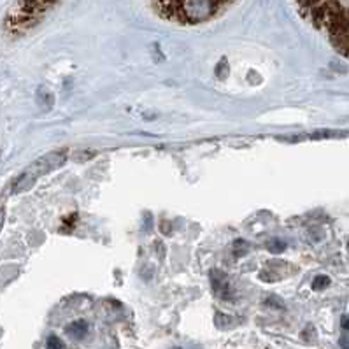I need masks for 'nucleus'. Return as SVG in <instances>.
Returning a JSON list of instances; mask_svg holds the SVG:
<instances>
[{
    "mask_svg": "<svg viewBox=\"0 0 349 349\" xmlns=\"http://www.w3.org/2000/svg\"><path fill=\"white\" fill-rule=\"evenodd\" d=\"M223 2H214V0H189L181 2L183 18L185 23H200V21L209 20L218 13L219 7H223Z\"/></svg>",
    "mask_w": 349,
    "mask_h": 349,
    "instance_id": "nucleus-1",
    "label": "nucleus"
},
{
    "mask_svg": "<svg viewBox=\"0 0 349 349\" xmlns=\"http://www.w3.org/2000/svg\"><path fill=\"white\" fill-rule=\"evenodd\" d=\"M69 155L67 151H53V153H47V155L41 156L39 160H35L34 163L30 165L26 170L32 172L35 177L39 176H46V174L53 172L56 168L63 167V163L67 162Z\"/></svg>",
    "mask_w": 349,
    "mask_h": 349,
    "instance_id": "nucleus-2",
    "label": "nucleus"
},
{
    "mask_svg": "<svg viewBox=\"0 0 349 349\" xmlns=\"http://www.w3.org/2000/svg\"><path fill=\"white\" fill-rule=\"evenodd\" d=\"M35 181H37V177L32 172H28V170H25V172L20 174L13 181V185H11V193L18 195V193H23V191H28V189L35 185Z\"/></svg>",
    "mask_w": 349,
    "mask_h": 349,
    "instance_id": "nucleus-3",
    "label": "nucleus"
},
{
    "mask_svg": "<svg viewBox=\"0 0 349 349\" xmlns=\"http://www.w3.org/2000/svg\"><path fill=\"white\" fill-rule=\"evenodd\" d=\"M209 276H210V284L214 288L216 295H218V297H227V295L230 293L227 274L221 272V270H210Z\"/></svg>",
    "mask_w": 349,
    "mask_h": 349,
    "instance_id": "nucleus-4",
    "label": "nucleus"
},
{
    "mask_svg": "<svg viewBox=\"0 0 349 349\" xmlns=\"http://www.w3.org/2000/svg\"><path fill=\"white\" fill-rule=\"evenodd\" d=\"M65 332H67L70 337H74V339H83V337L88 333V323H86L84 320L72 321L70 325H67Z\"/></svg>",
    "mask_w": 349,
    "mask_h": 349,
    "instance_id": "nucleus-5",
    "label": "nucleus"
},
{
    "mask_svg": "<svg viewBox=\"0 0 349 349\" xmlns=\"http://www.w3.org/2000/svg\"><path fill=\"white\" fill-rule=\"evenodd\" d=\"M37 104L41 105L42 109L49 111L55 104V97H53V93L47 92L46 88H39L37 90Z\"/></svg>",
    "mask_w": 349,
    "mask_h": 349,
    "instance_id": "nucleus-6",
    "label": "nucleus"
},
{
    "mask_svg": "<svg viewBox=\"0 0 349 349\" xmlns=\"http://www.w3.org/2000/svg\"><path fill=\"white\" fill-rule=\"evenodd\" d=\"M330 286V278L328 276H318V278L312 281V290L314 291H320V290H325V288Z\"/></svg>",
    "mask_w": 349,
    "mask_h": 349,
    "instance_id": "nucleus-7",
    "label": "nucleus"
},
{
    "mask_svg": "<svg viewBox=\"0 0 349 349\" xmlns=\"http://www.w3.org/2000/svg\"><path fill=\"white\" fill-rule=\"evenodd\" d=\"M46 349H65V344L60 337L56 335H49L46 341Z\"/></svg>",
    "mask_w": 349,
    "mask_h": 349,
    "instance_id": "nucleus-8",
    "label": "nucleus"
},
{
    "mask_svg": "<svg viewBox=\"0 0 349 349\" xmlns=\"http://www.w3.org/2000/svg\"><path fill=\"white\" fill-rule=\"evenodd\" d=\"M284 249H286V242H284V240L272 239L269 242V251L270 253H282Z\"/></svg>",
    "mask_w": 349,
    "mask_h": 349,
    "instance_id": "nucleus-9",
    "label": "nucleus"
},
{
    "mask_svg": "<svg viewBox=\"0 0 349 349\" xmlns=\"http://www.w3.org/2000/svg\"><path fill=\"white\" fill-rule=\"evenodd\" d=\"M349 135L348 132H330V130H323V132H316L312 134L311 137L312 139H318V137H346Z\"/></svg>",
    "mask_w": 349,
    "mask_h": 349,
    "instance_id": "nucleus-10",
    "label": "nucleus"
},
{
    "mask_svg": "<svg viewBox=\"0 0 349 349\" xmlns=\"http://www.w3.org/2000/svg\"><path fill=\"white\" fill-rule=\"evenodd\" d=\"M216 76H218V79H223V77L228 76V62L225 58L218 63V67H216Z\"/></svg>",
    "mask_w": 349,
    "mask_h": 349,
    "instance_id": "nucleus-11",
    "label": "nucleus"
},
{
    "mask_svg": "<svg viewBox=\"0 0 349 349\" xmlns=\"http://www.w3.org/2000/svg\"><path fill=\"white\" fill-rule=\"evenodd\" d=\"M249 251V244L246 242V240H242V239H239L235 242V255L237 256H244L246 253Z\"/></svg>",
    "mask_w": 349,
    "mask_h": 349,
    "instance_id": "nucleus-12",
    "label": "nucleus"
},
{
    "mask_svg": "<svg viewBox=\"0 0 349 349\" xmlns=\"http://www.w3.org/2000/svg\"><path fill=\"white\" fill-rule=\"evenodd\" d=\"M263 303H265L267 307H272V309H284V303H282V300H279L278 297H269Z\"/></svg>",
    "mask_w": 349,
    "mask_h": 349,
    "instance_id": "nucleus-13",
    "label": "nucleus"
},
{
    "mask_svg": "<svg viewBox=\"0 0 349 349\" xmlns=\"http://www.w3.org/2000/svg\"><path fill=\"white\" fill-rule=\"evenodd\" d=\"M339 346H341L342 349H349V335H341V339H339Z\"/></svg>",
    "mask_w": 349,
    "mask_h": 349,
    "instance_id": "nucleus-14",
    "label": "nucleus"
},
{
    "mask_svg": "<svg viewBox=\"0 0 349 349\" xmlns=\"http://www.w3.org/2000/svg\"><path fill=\"white\" fill-rule=\"evenodd\" d=\"M341 326H342V330L349 332V316H348V314H344V316L341 318Z\"/></svg>",
    "mask_w": 349,
    "mask_h": 349,
    "instance_id": "nucleus-15",
    "label": "nucleus"
},
{
    "mask_svg": "<svg viewBox=\"0 0 349 349\" xmlns=\"http://www.w3.org/2000/svg\"><path fill=\"white\" fill-rule=\"evenodd\" d=\"M162 232H163V233H168V232H170V223H168V221H163V225H162Z\"/></svg>",
    "mask_w": 349,
    "mask_h": 349,
    "instance_id": "nucleus-16",
    "label": "nucleus"
},
{
    "mask_svg": "<svg viewBox=\"0 0 349 349\" xmlns=\"http://www.w3.org/2000/svg\"><path fill=\"white\" fill-rule=\"evenodd\" d=\"M144 216H146V225H144V230H149V227H151V223H149V218H151V214H149V212H146V214H144Z\"/></svg>",
    "mask_w": 349,
    "mask_h": 349,
    "instance_id": "nucleus-17",
    "label": "nucleus"
},
{
    "mask_svg": "<svg viewBox=\"0 0 349 349\" xmlns=\"http://www.w3.org/2000/svg\"><path fill=\"white\" fill-rule=\"evenodd\" d=\"M172 349H183V348H172Z\"/></svg>",
    "mask_w": 349,
    "mask_h": 349,
    "instance_id": "nucleus-18",
    "label": "nucleus"
},
{
    "mask_svg": "<svg viewBox=\"0 0 349 349\" xmlns=\"http://www.w3.org/2000/svg\"><path fill=\"white\" fill-rule=\"evenodd\" d=\"M348 249H349V242H348Z\"/></svg>",
    "mask_w": 349,
    "mask_h": 349,
    "instance_id": "nucleus-19",
    "label": "nucleus"
}]
</instances>
